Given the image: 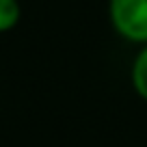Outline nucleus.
<instances>
[{
  "label": "nucleus",
  "mask_w": 147,
  "mask_h": 147,
  "mask_svg": "<svg viewBox=\"0 0 147 147\" xmlns=\"http://www.w3.org/2000/svg\"><path fill=\"white\" fill-rule=\"evenodd\" d=\"M130 82L143 102H147V43L138 46V52L130 65Z\"/></svg>",
  "instance_id": "2"
},
{
  "label": "nucleus",
  "mask_w": 147,
  "mask_h": 147,
  "mask_svg": "<svg viewBox=\"0 0 147 147\" xmlns=\"http://www.w3.org/2000/svg\"><path fill=\"white\" fill-rule=\"evenodd\" d=\"M20 18H22V7L18 0H0V32L15 28Z\"/></svg>",
  "instance_id": "3"
},
{
  "label": "nucleus",
  "mask_w": 147,
  "mask_h": 147,
  "mask_svg": "<svg viewBox=\"0 0 147 147\" xmlns=\"http://www.w3.org/2000/svg\"><path fill=\"white\" fill-rule=\"evenodd\" d=\"M108 22L128 43H147V0H108Z\"/></svg>",
  "instance_id": "1"
}]
</instances>
